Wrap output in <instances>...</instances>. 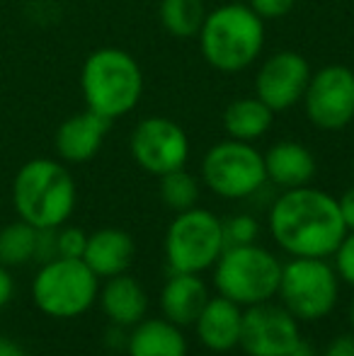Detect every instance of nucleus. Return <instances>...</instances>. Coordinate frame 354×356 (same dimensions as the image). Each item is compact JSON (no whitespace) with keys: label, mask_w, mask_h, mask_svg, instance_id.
Masks as SVG:
<instances>
[{"label":"nucleus","mask_w":354,"mask_h":356,"mask_svg":"<svg viewBox=\"0 0 354 356\" xmlns=\"http://www.w3.org/2000/svg\"><path fill=\"white\" fill-rule=\"evenodd\" d=\"M332 257H335L332 267H335L340 282L350 284L354 289V233H347L345 238H342V243L337 245Z\"/></svg>","instance_id":"bb28decb"},{"label":"nucleus","mask_w":354,"mask_h":356,"mask_svg":"<svg viewBox=\"0 0 354 356\" xmlns=\"http://www.w3.org/2000/svg\"><path fill=\"white\" fill-rule=\"evenodd\" d=\"M158 194H161V202L170 211L179 213L197 207L199 197H202V184L192 172L179 168L158 177Z\"/></svg>","instance_id":"b1692460"},{"label":"nucleus","mask_w":354,"mask_h":356,"mask_svg":"<svg viewBox=\"0 0 354 356\" xmlns=\"http://www.w3.org/2000/svg\"><path fill=\"white\" fill-rule=\"evenodd\" d=\"M0 356H29V354L24 352L17 342H13L10 337H3V334H0Z\"/></svg>","instance_id":"2f4dec72"},{"label":"nucleus","mask_w":354,"mask_h":356,"mask_svg":"<svg viewBox=\"0 0 354 356\" xmlns=\"http://www.w3.org/2000/svg\"><path fill=\"white\" fill-rule=\"evenodd\" d=\"M39 230L24 223L22 218L8 223L0 230V264L3 267H22L29 259H37Z\"/></svg>","instance_id":"5701e85b"},{"label":"nucleus","mask_w":354,"mask_h":356,"mask_svg":"<svg viewBox=\"0 0 354 356\" xmlns=\"http://www.w3.org/2000/svg\"><path fill=\"white\" fill-rule=\"evenodd\" d=\"M136 245L131 235L119 228H99L88 235L83 262L95 272L97 279H109L124 274L134 262Z\"/></svg>","instance_id":"dca6fc26"},{"label":"nucleus","mask_w":354,"mask_h":356,"mask_svg":"<svg viewBox=\"0 0 354 356\" xmlns=\"http://www.w3.org/2000/svg\"><path fill=\"white\" fill-rule=\"evenodd\" d=\"M13 291H15V282H13V274H10L8 267L0 264V308L10 303L13 298Z\"/></svg>","instance_id":"7c9ffc66"},{"label":"nucleus","mask_w":354,"mask_h":356,"mask_svg":"<svg viewBox=\"0 0 354 356\" xmlns=\"http://www.w3.org/2000/svg\"><path fill=\"white\" fill-rule=\"evenodd\" d=\"M211 269L216 293L241 308L272 300L282 279V262L257 243L223 248Z\"/></svg>","instance_id":"39448f33"},{"label":"nucleus","mask_w":354,"mask_h":356,"mask_svg":"<svg viewBox=\"0 0 354 356\" xmlns=\"http://www.w3.org/2000/svg\"><path fill=\"white\" fill-rule=\"evenodd\" d=\"M129 356H187L182 327L166 318L141 320L127 337Z\"/></svg>","instance_id":"aec40b11"},{"label":"nucleus","mask_w":354,"mask_h":356,"mask_svg":"<svg viewBox=\"0 0 354 356\" xmlns=\"http://www.w3.org/2000/svg\"><path fill=\"white\" fill-rule=\"evenodd\" d=\"M260 235V223L250 213H236L228 220H223V240L226 248L231 245H252Z\"/></svg>","instance_id":"393cba45"},{"label":"nucleus","mask_w":354,"mask_h":356,"mask_svg":"<svg viewBox=\"0 0 354 356\" xmlns=\"http://www.w3.org/2000/svg\"><path fill=\"white\" fill-rule=\"evenodd\" d=\"M163 248H166L170 272H207L216 264V259L226 248L223 220L216 213L199 207L179 211L168 225Z\"/></svg>","instance_id":"6e6552de"},{"label":"nucleus","mask_w":354,"mask_h":356,"mask_svg":"<svg viewBox=\"0 0 354 356\" xmlns=\"http://www.w3.org/2000/svg\"><path fill=\"white\" fill-rule=\"evenodd\" d=\"M296 3L298 0H248V5H250L262 19L287 17V15L296 8Z\"/></svg>","instance_id":"cd10ccee"},{"label":"nucleus","mask_w":354,"mask_h":356,"mask_svg":"<svg viewBox=\"0 0 354 356\" xmlns=\"http://www.w3.org/2000/svg\"><path fill=\"white\" fill-rule=\"evenodd\" d=\"M352 172H354V153H352Z\"/></svg>","instance_id":"f704fd0d"},{"label":"nucleus","mask_w":354,"mask_h":356,"mask_svg":"<svg viewBox=\"0 0 354 356\" xmlns=\"http://www.w3.org/2000/svg\"><path fill=\"white\" fill-rule=\"evenodd\" d=\"M272 240L291 257L328 259L347 235L340 204L311 184L284 189L267 216Z\"/></svg>","instance_id":"f257e3e1"},{"label":"nucleus","mask_w":354,"mask_h":356,"mask_svg":"<svg viewBox=\"0 0 354 356\" xmlns=\"http://www.w3.org/2000/svg\"><path fill=\"white\" fill-rule=\"evenodd\" d=\"M311 73L306 56H301L298 51L284 49L272 54L260 63L255 73V97H260L274 114L289 112L301 104Z\"/></svg>","instance_id":"ddd939ff"},{"label":"nucleus","mask_w":354,"mask_h":356,"mask_svg":"<svg viewBox=\"0 0 354 356\" xmlns=\"http://www.w3.org/2000/svg\"><path fill=\"white\" fill-rule=\"evenodd\" d=\"M306 119L321 131H342L354 122V71L342 63L318 68L303 92Z\"/></svg>","instance_id":"9d476101"},{"label":"nucleus","mask_w":354,"mask_h":356,"mask_svg":"<svg viewBox=\"0 0 354 356\" xmlns=\"http://www.w3.org/2000/svg\"><path fill=\"white\" fill-rule=\"evenodd\" d=\"M109 127H112L109 119L99 117L88 107L66 117L54 134V150H56L58 160L66 165L90 163L102 148Z\"/></svg>","instance_id":"4468645a"},{"label":"nucleus","mask_w":354,"mask_h":356,"mask_svg":"<svg viewBox=\"0 0 354 356\" xmlns=\"http://www.w3.org/2000/svg\"><path fill=\"white\" fill-rule=\"evenodd\" d=\"M129 150H131L134 163L143 172L161 177L187 165L189 138L175 119L146 117L134 127L129 136Z\"/></svg>","instance_id":"9b49d317"},{"label":"nucleus","mask_w":354,"mask_h":356,"mask_svg":"<svg viewBox=\"0 0 354 356\" xmlns=\"http://www.w3.org/2000/svg\"><path fill=\"white\" fill-rule=\"evenodd\" d=\"M221 122L228 138L255 143L257 138H262L272 129L274 112L260 97L250 95V97H238L233 102H228V107L223 109Z\"/></svg>","instance_id":"412c9836"},{"label":"nucleus","mask_w":354,"mask_h":356,"mask_svg":"<svg viewBox=\"0 0 354 356\" xmlns=\"http://www.w3.org/2000/svg\"><path fill=\"white\" fill-rule=\"evenodd\" d=\"M277 296L298 323H316L335 308L340 298V277L328 259L291 257L282 264Z\"/></svg>","instance_id":"0eeeda50"},{"label":"nucleus","mask_w":354,"mask_h":356,"mask_svg":"<svg viewBox=\"0 0 354 356\" xmlns=\"http://www.w3.org/2000/svg\"><path fill=\"white\" fill-rule=\"evenodd\" d=\"M78 189L66 163L32 158L15 172L13 207L17 218L37 230L61 228L76 211Z\"/></svg>","instance_id":"f03ea898"},{"label":"nucleus","mask_w":354,"mask_h":356,"mask_svg":"<svg viewBox=\"0 0 354 356\" xmlns=\"http://www.w3.org/2000/svg\"><path fill=\"white\" fill-rule=\"evenodd\" d=\"M81 92L86 107L117 122L131 114L143 97V71L129 51L119 47L95 49L83 61Z\"/></svg>","instance_id":"20e7f679"},{"label":"nucleus","mask_w":354,"mask_h":356,"mask_svg":"<svg viewBox=\"0 0 354 356\" xmlns=\"http://www.w3.org/2000/svg\"><path fill=\"white\" fill-rule=\"evenodd\" d=\"M209 296V289L204 284L202 274L172 272L161 291V310L163 318L175 323L177 327H189L199 313L204 310Z\"/></svg>","instance_id":"a211bd4d"},{"label":"nucleus","mask_w":354,"mask_h":356,"mask_svg":"<svg viewBox=\"0 0 354 356\" xmlns=\"http://www.w3.org/2000/svg\"><path fill=\"white\" fill-rule=\"evenodd\" d=\"M204 0H161L158 3V19L161 27L175 39H192L199 34L207 19Z\"/></svg>","instance_id":"4be33fe9"},{"label":"nucleus","mask_w":354,"mask_h":356,"mask_svg":"<svg viewBox=\"0 0 354 356\" xmlns=\"http://www.w3.org/2000/svg\"><path fill=\"white\" fill-rule=\"evenodd\" d=\"M88 235L86 230L76 228V225H66L56 228V257H71V259H83L86 252Z\"/></svg>","instance_id":"a878e982"},{"label":"nucleus","mask_w":354,"mask_h":356,"mask_svg":"<svg viewBox=\"0 0 354 356\" xmlns=\"http://www.w3.org/2000/svg\"><path fill=\"white\" fill-rule=\"evenodd\" d=\"M99 308L107 320L119 327H134L143 320L148 310V296L143 286L127 272L109 277L97 293Z\"/></svg>","instance_id":"6ab92c4d"},{"label":"nucleus","mask_w":354,"mask_h":356,"mask_svg":"<svg viewBox=\"0 0 354 356\" xmlns=\"http://www.w3.org/2000/svg\"><path fill=\"white\" fill-rule=\"evenodd\" d=\"M99 293V279L83 259L54 257L42 262L32 282V300L44 315L71 320L88 313Z\"/></svg>","instance_id":"423d86ee"},{"label":"nucleus","mask_w":354,"mask_h":356,"mask_svg":"<svg viewBox=\"0 0 354 356\" xmlns=\"http://www.w3.org/2000/svg\"><path fill=\"white\" fill-rule=\"evenodd\" d=\"M350 325H352V332H354V298L350 303Z\"/></svg>","instance_id":"72a5a7b5"},{"label":"nucleus","mask_w":354,"mask_h":356,"mask_svg":"<svg viewBox=\"0 0 354 356\" xmlns=\"http://www.w3.org/2000/svg\"><path fill=\"white\" fill-rule=\"evenodd\" d=\"M321 356H354V332L330 339V344L323 349Z\"/></svg>","instance_id":"c85d7f7f"},{"label":"nucleus","mask_w":354,"mask_h":356,"mask_svg":"<svg viewBox=\"0 0 354 356\" xmlns=\"http://www.w3.org/2000/svg\"><path fill=\"white\" fill-rule=\"evenodd\" d=\"M202 182L216 197L238 202L257 194L267 182L265 158L252 143L226 138L202 158Z\"/></svg>","instance_id":"1a4fd4ad"},{"label":"nucleus","mask_w":354,"mask_h":356,"mask_svg":"<svg viewBox=\"0 0 354 356\" xmlns=\"http://www.w3.org/2000/svg\"><path fill=\"white\" fill-rule=\"evenodd\" d=\"M204 61L221 73H241L265 49V19L248 3H226L207 13L197 34Z\"/></svg>","instance_id":"7ed1b4c3"},{"label":"nucleus","mask_w":354,"mask_h":356,"mask_svg":"<svg viewBox=\"0 0 354 356\" xmlns=\"http://www.w3.org/2000/svg\"><path fill=\"white\" fill-rule=\"evenodd\" d=\"M301 339L298 320L279 303H257L243 310L241 344L248 356H284Z\"/></svg>","instance_id":"f8f14e48"},{"label":"nucleus","mask_w":354,"mask_h":356,"mask_svg":"<svg viewBox=\"0 0 354 356\" xmlns=\"http://www.w3.org/2000/svg\"><path fill=\"white\" fill-rule=\"evenodd\" d=\"M265 158L267 182L282 189L306 187L316 177V155L298 141H279L269 145Z\"/></svg>","instance_id":"f3484780"},{"label":"nucleus","mask_w":354,"mask_h":356,"mask_svg":"<svg viewBox=\"0 0 354 356\" xmlns=\"http://www.w3.org/2000/svg\"><path fill=\"white\" fill-rule=\"evenodd\" d=\"M337 204H340V213H342V220H345L347 233H354V187L347 189V192L337 199Z\"/></svg>","instance_id":"c756f323"},{"label":"nucleus","mask_w":354,"mask_h":356,"mask_svg":"<svg viewBox=\"0 0 354 356\" xmlns=\"http://www.w3.org/2000/svg\"><path fill=\"white\" fill-rule=\"evenodd\" d=\"M284 356H316V349H313L308 342H303V339H298V342L293 344V347L289 349Z\"/></svg>","instance_id":"473e14b6"},{"label":"nucleus","mask_w":354,"mask_h":356,"mask_svg":"<svg viewBox=\"0 0 354 356\" xmlns=\"http://www.w3.org/2000/svg\"><path fill=\"white\" fill-rule=\"evenodd\" d=\"M243 310L238 303L216 296L209 298L199 318L194 320V332L199 342L211 352H231L241 344V330H243Z\"/></svg>","instance_id":"2eb2a0df"}]
</instances>
